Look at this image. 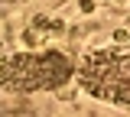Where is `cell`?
Returning <instances> with one entry per match:
<instances>
[{"label":"cell","instance_id":"cell-2","mask_svg":"<svg viewBox=\"0 0 130 117\" xmlns=\"http://www.w3.org/2000/svg\"><path fill=\"white\" fill-rule=\"evenodd\" d=\"M78 85L91 98L130 111V49H94L75 62Z\"/></svg>","mask_w":130,"mask_h":117},{"label":"cell","instance_id":"cell-1","mask_svg":"<svg viewBox=\"0 0 130 117\" xmlns=\"http://www.w3.org/2000/svg\"><path fill=\"white\" fill-rule=\"evenodd\" d=\"M75 78V59L62 49L42 52H10L0 59V91L10 94H36L55 91Z\"/></svg>","mask_w":130,"mask_h":117}]
</instances>
